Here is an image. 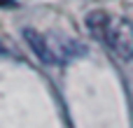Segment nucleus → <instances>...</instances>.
<instances>
[{"label":"nucleus","mask_w":133,"mask_h":128,"mask_svg":"<svg viewBox=\"0 0 133 128\" xmlns=\"http://www.w3.org/2000/svg\"><path fill=\"white\" fill-rule=\"evenodd\" d=\"M23 37L28 40L30 49L37 54V58L42 63H68L77 56L84 54V47L72 40V37H65V35H58V33H40V30H30L26 28L23 30Z\"/></svg>","instance_id":"2"},{"label":"nucleus","mask_w":133,"mask_h":128,"mask_svg":"<svg viewBox=\"0 0 133 128\" xmlns=\"http://www.w3.org/2000/svg\"><path fill=\"white\" fill-rule=\"evenodd\" d=\"M2 51H5V49H2V44H0V54H2Z\"/></svg>","instance_id":"3"},{"label":"nucleus","mask_w":133,"mask_h":128,"mask_svg":"<svg viewBox=\"0 0 133 128\" xmlns=\"http://www.w3.org/2000/svg\"><path fill=\"white\" fill-rule=\"evenodd\" d=\"M87 28L91 30V35L96 40H101L105 47H110L119 58L131 61L133 58V23L108 14L103 9H96L91 14H87Z\"/></svg>","instance_id":"1"}]
</instances>
